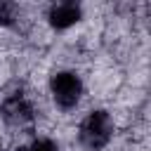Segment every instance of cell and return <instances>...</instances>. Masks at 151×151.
Listing matches in <instances>:
<instances>
[{
  "label": "cell",
  "mask_w": 151,
  "mask_h": 151,
  "mask_svg": "<svg viewBox=\"0 0 151 151\" xmlns=\"http://www.w3.org/2000/svg\"><path fill=\"white\" fill-rule=\"evenodd\" d=\"M0 116L2 120L9 125V127H24L28 123H33L35 113H33V104L21 94V92H14L9 97L2 99L0 104Z\"/></svg>",
  "instance_id": "cell-3"
},
{
  "label": "cell",
  "mask_w": 151,
  "mask_h": 151,
  "mask_svg": "<svg viewBox=\"0 0 151 151\" xmlns=\"http://www.w3.org/2000/svg\"><path fill=\"white\" fill-rule=\"evenodd\" d=\"M83 19V7L73 0H64V2H54L47 9V21L52 28L57 31H66L71 26H76Z\"/></svg>",
  "instance_id": "cell-4"
},
{
  "label": "cell",
  "mask_w": 151,
  "mask_h": 151,
  "mask_svg": "<svg viewBox=\"0 0 151 151\" xmlns=\"http://www.w3.org/2000/svg\"><path fill=\"white\" fill-rule=\"evenodd\" d=\"M14 19H17V5L0 0V26H12Z\"/></svg>",
  "instance_id": "cell-5"
},
{
  "label": "cell",
  "mask_w": 151,
  "mask_h": 151,
  "mask_svg": "<svg viewBox=\"0 0 151 151\" xmlns=\"http://www.w3.org/2000/svg\"><path fill=\"white\" fill-rule=\"evenodd\" d=\"M0 151H2V142H0Z\"/></svg>",
  "instance_id": "cell-7"
},
{
  "label": "cell",
  "mask_w": 151,
  "mask_h": 151,
  "mask_svg": "<svg viewBox=\"0 0 151 151\" xmlns=\"http://www.w3.org/2000/svg\"><path fill=\"white\" fill-rule=\"evenodd\" d=\"M50 94L61 111H71L78 106L83 97V80L76 71H57L50 78Z\"/></svg>",
  "instance_id": "cell-2"
},
{
  "label": "cell",
  "mask_w": 151,
  "mask_h": 151,
  "mask_svg": "<svg viewBox=\"0 0 151 151\" xmlns=\"http://www.w3.org/2000/svg\"><path fill=\"white\" fill-rule=\"evenodd\" d=\"M113 130H116V123H113L111 113L106 109H94L80 120L78 142L87 151H101L113 139Z\"/></svg>",
  "instance_id": "cell-1"
},
{
  "label": "cell",
  "mask_w": 151,
  "mask_h": 151,
  "mask_svg": "<svg viewBox=\"0 0 151 151\" xmlns=\"http://www.w3.org/2000/svg\"><path fill=\"white\" fill-rule=\"evenodd\" d=\"M28 151H59V146L50 137H40V139H33V144L28 146Z\"/></svg>",
  "instance_id": "cell-6"
}]
</instances>
